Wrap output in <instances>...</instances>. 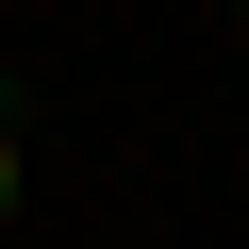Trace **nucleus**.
<instances>
[{
  "mask_svg": "<svg viewBox=\"0 0 249 249\" xmlns=\"http://www.w3.org/2000/svg\"><path fill=\"white\" fill-rule=\"evenodd\" d=\"M0 133H17V67H0Z\"/></svg>",
  "mask_w": 249,
  "mask_h": 249,
  "instance_id": "2",
  "label": "nucleus"
},
{
  "mask_svg": "<svg viewBox=\"0 0 249 249\" xmlns=\"http://www.w3.org/2000/svg\"><path fill=\"white\" fill-rule=\"evenodd\" d=\"M216 17H249V0H216Z\"/></svg>",
  "mask_w": 249,
  "mask_h": 249,
  "instance_id": "3",
  "label": "nucleus"
},
{
  "mask_svg": "<svg viewBox=\"0 0 249 249\" xmlns=\"http://www.w3.org/2000/svg\"><path fill=\"white\" fill-rule=\"evenodd\" d=\"M17 199H34V150H17V133H0V216H17Z\"/></svg>",
  "mask_w": 249,
  "mask_h": 249,
  "instance_id": "1",
  "label": "nucleus"
}]
</instances>
